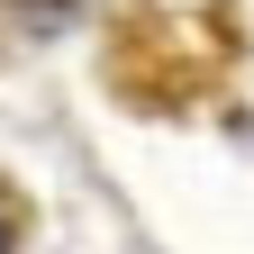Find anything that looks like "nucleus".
Returning a JSON list of instances; mask_svg holds the SVG:
<instances>
[{
    "mask_svg": "<svg viewBox=\"0 0 254 254\" xmlns=\"http://www.w3.org/2000/svg\"><path fill=\"white\" fill-rule=\"evenodd\" d=\"M9 245H18V218H9V209H0V254H9Z\"/></svg>",
    "mask_w": 254,
    "mask_h": 254,
    "instance_id": "7ed1b4c3",
    "label": "nucleus"
},
{
    "mask_svg": "<svg viewBox=\"0 0 254 254\" xmlns=\"http://www.w3.org/2000/svg\"><path fill=\"white\" fill-rule=\"evenodd\" d=\"M218 55H227V46H209V55L190 46V27H182V9H136V18H127V37H118V55H109V64H118V82H127V91H136L145 73H173V82H164V100H190V91H200V82L218 73Z\"/></svg>",
    "mask_w": 254,
    "mask_h": 254,
    "instance_id": "f257e3e1",
    "label": "nucleus"
},
{
    "mask_svg": "<svg viewBox=\"0 0 254 254\" xmlns=\"http://www.w3.org/2000/svg\"><path fill=\"white\" fill-rule=\"evenodd\" d=\"M9 9H18L27 27H64V18H73V9H82V0H9Z\"/></svg>",
    "mask_w": 254,
    "mask_h": 254,
    "instance_id": "f03ea898",
    "label": "nucleus"
}]
</instances>
